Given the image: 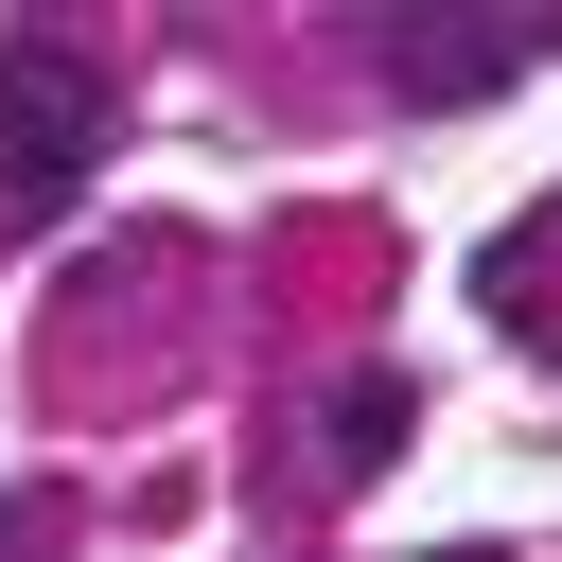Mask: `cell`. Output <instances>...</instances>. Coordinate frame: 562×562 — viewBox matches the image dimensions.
I'll return each mask as SVG.
<instances>
[{
    "label": "cell",
    "instance_id": "1",
    "mask_svg": "<svg viewBox=\"0 0 562 562\" xmlns=\"http://www.w3.org/2000/svg\"><path fill=\"white\" fill-rule=\"evenodd\" d=\"M105 123H123V88H105V53L88 35H0V193L18 211H70L88 193V158H105Z\"/></svg>",
    "mask_w": 562,
    "mask_h": 562
},
{
    "label": "cell",
    "instance_id": "2",
    "mask_svg": "<svg viewBox=\"0 0 562 562\" xmlns=\"http://www.w3.org/2000/svg\"><path fill=\"white\" fill-rule=\"evenodd\" d=\"M369 53H386V88H404V105H492V88L544 53V18H386Z\"/></svg>",
    "mask_w": 562,
    "mask_h": 562
},
{
    "label": "cell",
    "instance_id": "3",
    "mask_svg": "<svg viewBox=\"0 0 562 562\" xmlns=\"http://www.w3.org/2000/svg\"><path fill=\"white\" fill-rule=\"evenodd\" d=\"M404 404H422L404 369H351V386L316 404V457H334V474H386V457H404Z\"/></svg>",
    "mask_w": 562,
    "mask_h": 562
}]
</instances>
